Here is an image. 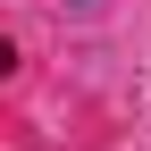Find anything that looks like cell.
Returning a JSON list of instances; mask_svg holds the SVG:
<instances>
[{
	"instance_id": "obj_1",
	"label": "cell",
	"mask_w": 151,
	"mask_h": 151,
	"mask_svg": "<svg viewBox=\"0 0 151 151\" xmlns=\"http://www.w3.org/2000/svg\"><path fill=\"white\" fill-rule=\"evenodd\" d=\"M9 67H17V50H9V42H0V76H9Z\"/></svg>"
}]
</instances>
